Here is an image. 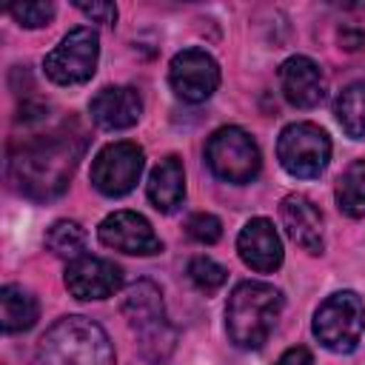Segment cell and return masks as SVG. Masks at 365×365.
<instances>
[{
    "label": "cell",
    "mask_w": 365,
    "mask_h": 365,
    "mask_svg": "<svg viewBox=\"0 0 365 365\" xmlns=\"http://www.w3.org/2000/svg\"><path fill=\"white\" fill-rule=\"evenodd\" d=\"M123 317L128 319V328L140 342V354L148 362H163L171 354L177 342V331L165 317L163 294L154 282L140 279L125 291Z\"/></svg>",
    "instance_id": "cell-4"
},
{
    "label": "cell",
    "mask_w": 365,
    "mask_h": 365,
    "mask_svg": "<svg viewBox=\"0 0 365 365\" xmlns=\"http://www.w3.org/2000/svg\"><path fill=\"white\" fill-rule=\"evenodd\" d=\"M86 17H91L94 23H103V26H114L117 20V6L114 3H74Z\"/></svg>",
    "instance_id": "cell-25"
},
{
    "label": "cell",
    "mask_w": 365,
    "mask_h": 365,
    "mask_svg": "<svg viewBox=\"0 0 365 365\" xmlns=\"http://www.w3.org/2000/svg\"><path fill=\"white\" fill-rule=\"evenodd\" d=\"M46 248L54 257L63 259H77L86 251V231L80 222L74 220H57L48 231H46Z\"/></svg>",
    "instance_id": "cell-21"
},
{
    "label": "cell",
    "mask_w": 365,
    "mask_h": 365,
    "mask_svg": "<svg viewBox=\"0 0 365 365\" xmlns=\"http://www.w3.org/2000/svg\"><path fill=\"white\" fill-rule=\"evenodd\" d=\"M97 237H100L103 245H108L114 251H123V254H134V257H151V254L163 251V242L154 234L151 222L137 211H114V214H108L100 222Z\"/></svg>",
    "instance_id": "cell-11"
},
{
    "label": "cell",
    "mask_w": 365,
    "mask_h": 365,
    "mask_svg": "<svg viewBox=\"0 0 365 365\" xmlns=\"http://www.w3.org/2000/svg\"><path fill=\"white\" fill-rule=\"evenodd\" d=\"M188 279L194 282V288H200L202 294H214L222 282H225V268L220 262H214L211 257H194L188 262Z\"/></svg>",
    "instance_id": "cell-22"
},
{
    "label": "cell",
    "mask_w": 365,
    "mask_h": 365,
    "mask_svg": "<svg viewBox=\"0 0 365 365\" xmlns=\"http://www.w3.org/2000/svg\"><path fill=\"white\" fill-rule=\"evenodd\" d=\"M168 83L185 103H205L220 86V66L202 48H182L168 66Z\"/></svg>",
    "instance_id": "cell-10"
},
{
    "label": "cell",
    "mask_w": 365,
    "mask_h": 365,
    "mask_svg": "<svg viewBox=\"0 0 365 365\" xmlns=\"http://www.w3.org/2000/svg\"><path fill=\"white\" fill-rule=\"evenodd\" d=\"M365 334V305L354 291L331 294L314 314V336L334 354H351Z\"/></svg>",
    "instance_id": "cell-5"
},
{
    "label": "cell",
    "mask_w": 365,
    "mask_h": 365,
    "mask_svg": "<svg viewBox=\"0 0 365 365\" xmlns=\"http://www.w3.org/2000/svg\"><path fill=\"white\" fill-rule=\"evenodd\" d=\"M205 163L222 182L242 185L259 174L262 157L248 131L237 125H222L205 143Z\"/></svg>",
    "instance_id": "cell-6"
},
{
    "label": "cell",
    "mask_w": 365,
    "mask_h": 365,
    "mask_svg": "<svg viewBox=\"0 0 365 365\" xmlns=\"http://www.w3.org/2000/svg\"><path fill=\"white\" fill-rule=\"evenodd\" d=\"M40 317L37 299L23 285H3L0 291V319L6 334L29 331Z\"/></svg>",
    "instance_id": "cell-18"
},
{
    "label": "cell",
    "mask_w": 365,
    "mask_h": 365,
    "mask_svg": "<svg viewBox=\"0 0 365 365\" xmlns=\"http://www.w3.org/2000/svg\"><path fill=\"white\" fill-rule=\"evenodd\" d=\"M336 205L354 220L365 217V160H354L336 180Z\"/></svg>",
    "instance_id": "cell-20"
},
{
    "label": "cell",
    "mask_w": 365,
    "mask_h": 365,
    "mask_svg": "<svg viewBox=\"0 0 365 365\" xmlns=\"http://www.w3.org/2000/svg\"><path fill=\"white\" fill-rule=\"evenodd\" d=\"M143 165H145V154L137 143L128 140L108 143L91 163V182L106 197H123L137 185Z\"/></svg>",
    "instance_id": "cell-9"
},
{
    "label": "cell",
    "mask_w": 365,
    "mask_h": 365,
    "mask_svg": "<svg viewBox=\"0 0 365 365\" xmlns=\"http://www.w3.org/2000/svg\"><path fill=\"white\" fill-rule=\"evenodd\" d=\"M9 14L20 26H26V29H40V26H46L54 17V6L51 3H40V0H34V3H14V6H9Z\"/></svg>",
    "instance_id": "cell-24"
},
{
    "label": "cell",
    "mask_w": 365,
    "mask_h": 365,
    "mask_svg": "<svg viewBox=\"0 0 365 365\" xmlns=\"http://www.w3.org/2000/svg\"><path fill=\"white\" fill-rule=\"evenodd\" d=\"M91 120L106 131L131 128L143 114V97L131 86H106L91 97Z\"/></svg>",
    "instance_id": "cell-14"
},
{
    "label": "cell",
    "mask_w": 365,
    "mask_h": 365,
    "mask_svg": "<svg viewBox=\"0 0 365 365\" xmlns=\"http://www.w3.org/2000/svg\"><path fill=\"white\" fill-rule=\"evenodd\" d=\"M237 251L242 257V262L259 274L277 271L282 265V242L279 234L274 228L271 220L265 217H254L242 225L240 237H237Z\"/></svg>",
    "instance_id": "cell-13"
},
{
    "label": "cell",
    "mask_w": 365,
    "mask_h": 365,
    "mask_svg": "<svg viewBox=\"0 0 365 365\" xmlns=\"http://www.w3.org/2000/svg\"><path fill=\"white\" fill-rule=\"evenodd\" d=\"M279 86L291 106L314 108L325 100V74L311 57H288L279 66Z\"/></svg>",
    "instance_id": "cell-15"
},
{
    "label": "cell",
    "mask_w": 365,
    "mask_h": 365,
    "mask_svg": "<svg viewBox=\"0 0 365 365\" xmlns=\"http://www.w3.org/2000/svg\"><path fill=\"white\" fill-rule=\"evenodd\" d=\"M185 231H188V237H191L194 242H200V245H214V242L222 237V222H220L214 214L200 211V214H191V217H188Z\"/></svg>",
    "instance_id": "cell-23"
},
{
    "label": "cell",
    "mask_w": 365,
    "mask_h": 365,
    "mask_svg": "<svg viewBox=\"0 0 365 365\" xmlns=\"http://www.w3.org/2000/svg\"><path fill=\"white\" fill-rule=\"evenodd\" d=\"M334 114L348 137H354V140L365 137V80L351 83L348 88L339 91V97L334 103Z\"/></svg>",
    "instance_id": "cell-19"
},
{
    "label": "cell",
    "mask_w": 365,
    "mask_h": 365,
    "mask_svg": "<svg viewBox=\"0 0 365 365\" xmlns=\"http://www.w3.org/2000/svg\"><path fill=\"white\" fill-rule=\"evenodd\" d=\"M339 43H342V48L356 51V48L365 43V34H362V31H356V29H342V31H339Z\"/></svg>",
    "instance_id": "cell-27"
},
{
    "label": "cell",
    "mask_w": 365,
    "mask_h": 365,
    "mask_svg": "<svg viewBox=\"0 0 365 365\" xmlns=\"http://www.w3.org/2000/svg\"><path fill=\"white\" fill-rule=\"evenodd\" d=\"M34 365H117L108 334L88 317L57 319L37 342Z\"/></svg>",
    "instance_id": "cell-2"
},
{
    "label": "cell",
    "mask_w": 365,
    "mask_h": 365,
    "mask_svg": "<svg viewBox=\"0 0 365 365\" xmlns=\"http://www.w3.org/2000/svg\"><path fill=\"white\" fill-rule=\"evenodd\" d=\"M80 154L83 140L66 128L26 137L9 154V180L20 194L31 200H54L66 191Z\"/></svg>",
    "instance_id": "cell-1"
},
{
    "label": "cell",
    "mask_w": 365,
    "mask_h": 365,
    "mask_svg": "<svg viewBox=\"0 0 365 365\" xmlns=\"http://www.w3.org/2000/svg\"><path fill=\"white\" fill-rule=\"evenodd\" d=\"M277 365H314V359H311L308 348H288V351L277 359Z\"/></svg>",
    "instance_id": "cell-26"
},
{
    "label": "cell",
    "mask_w": 365,
    "mask_h": 365,
    "mask_svg": "<svg viewBox=\"0 0 365 365\" xmlns=\"http://www.w3.org/2000/svg\"><path fill=\"white\" fill-rule=\"evenodd\" d=\"M185 197V171H182V160L168 154L165 160H160L148 177V200L154 202L157 211L171 214Z\"/></svg>",
    "instance_id": "cell-17"
},
{
    "label": "cell",
    "mask_w": 365,
    "mask_h": 365,
    "mask_svg": "<svg viewBox=\"0 0 365 365\" xmlns=\"http://www.w3.org/2000/svg\"><path fill=\"white\" fill-rule=\"evenodd\" d=\"M288 237L308 254H322V217L317 205L302 194H288L279 205Z\"/></svg>",
    "instance_id": "cell-16"
},
{
    "label": "cell",
    "mask_w": 365,
    "mask_h": 365,
    "mask_svg": "<svg viewBox=\"0 0 365 365\" xmlns=\"http://www.w3.org/2000/svg\"><path fill=\"white\" fill-rule=\"evenodd\" d=\"M277 160L291 177L314 180L328 168L331 140L314 123H291L277 140Z\"/></svg>",
    "instance_id": "cell-7"
},
{
    "label": "cell",
    "mask_w": 365,
    "mask_h": 365,
    "mask_svg": "<svg viewBox=\"0 0 365 365\" xmlns=\"http://www.w3.org/2000/svg\"><path fill=\"white\" fill-rule=\"evenodd\" d=\"M97 57H100L97 31L88 26H77L46 54L43 68L57 86H77L91 80L97 68Z\"/></svg>",
    "instance_id": "cell-8"
},
{
    "label": "cell",
    "mask_w": 365,
    "mask_h": 365,
    "mask_svg": "<svg viewBox=\"0 0 365 365\" xmlns=\"http://www.w3.org/2000/svg\"><path fill=\"white\" fill-rule=\"evenodd\" d=\"M66 288L77 299H106L120 291L123 285V268L103 257H77L66 268Z\"/></svg>",
    "instance_id": "cell-12"
},
{
    "label": "cell",
    "mask_w": 365,
    "mask_h": 365,
    "mask_svg": "<svg viewBox=\"0 0 365 365\" xmlns=\"http://www.w3.org/2000/svg\"><path fill=\"white\" fill-rule=\"evenodd\" d=\"M282 314V294L257 279L240 282L225 305V328L237 348H262Z\"/></svg>",
    "instance_id": "cell-3"
}]
</instances>
